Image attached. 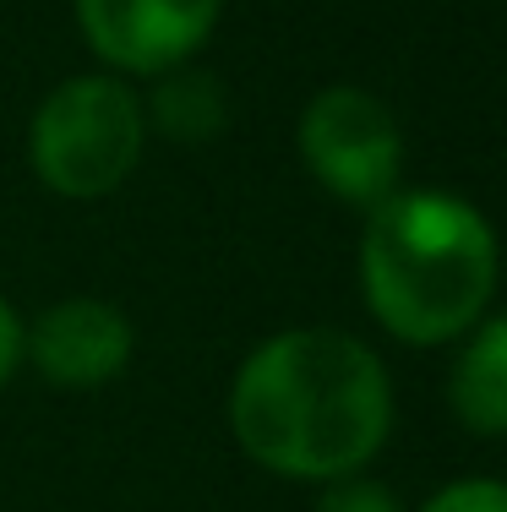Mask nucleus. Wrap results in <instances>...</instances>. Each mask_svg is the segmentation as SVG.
<instances>
[{"label":"nucleus","instance_id":"obj_7","mask_svg":"<svg viewBox=\"0 0 507 512\" xmlns=\"http://www.w3.org/2000/svg\"><path fill=\"white\" fill-rule=\"evenodd\" d=\"M448 398L475 436H507V316H491L464 344Z\"/></svg>","mask_w":507,"mask_h":512},{"label":"nucleus","instance_id":"obj_8","mask_svg":"<svg viewBox=\"0 0 507 512\" xmlns=\"http://www.w3.org/2000/svg\"><path fill=\"white\" fill-rule=\"evenodd\" d=\"M159 126L169 137H208L219 126V93L208 77H175L159 93Z\"/></svg>","mask_w":507,"mask_h":512},{"label":"nucleus","instance_id":"obj_11","mask_svg":"<svg viewBox=\"0 0 507 512\" xmlns=\"http://www.w3.org/2000/svg\"><path fill=\"white\" fill-rule=\"evenodd\" d=\"M22 349H28V333H22V322H17V311L0 300V387L11 382V371H17V360H22Z\"/></svg>","mask_w":507,"mask_h":512},{"label":"nucleus","instance_id":"obj_2","mask_svg":"<svg viewBox=\"0 0 507 512\" xmlns=\"http://www.w3.org/2000/svg\"><path fill=\"white\" fill-rule=\"evenodd\" d=\"M360 278L377 322L404 344H448L497 289V235L464 197L393 191L371 207Z\"/></svg>","mask_w":507,"mask_h":512},{"label":"nucleus","instance_id":"obj_4","mask_svg":"<svg viewBox=\"0 0 507 512\" xmlns=\"http://www.w3.org/2000/svg\"><path fill=\"white\" fill-rule=\"evenodd\" d=\"M300 158L338 202L377 207L398 186V137L393 109L366 88H328L300 115Z\"/></svg>","mask_w":507,"mask_h":512},{"label":"nucleus","instance_id":"obj_10","mask_svg":"<svg viewBox=\"0 0 507 512\" xmlns=\"http://www.w3.org/2000/svg\"><path fill=\"white\" fill-rule=\"evenodd\" d=\"M426 512H507V485L497 480H458L448 491H437Z\"/></svg>","mask_w":507,"mask_h":512},{"label":"nucleus","instance_id":"obj_9","mask_svg":"<svg viewBox=\"0 0 507 512\" xmlns=\"http://www.w3.org/2000/svg\"><path fill=\"white\" fill-rule=\"evenodd\" d=\"M317 512H398V502L382 491L377 480H360V474H344V480H328Z\"/></svg>","mask_w":507,"mask_h":512},{"label":"nucleus","instance_id":"obj_3","mask_svg":"<svg viewBox=\"0 0 507 512\" xmlns=\"http://www.w3.org/2000/svg\"><path fill=\"white\" fill-rule=\"evenodd\" d=\"M142 104L115 77H71L33 115V169L60 197H104L137 169Z\"/></svg>","mask_w":507,"mask_h":512},{"label":"nucleus","instance_id":"obj_6","mask_svg":"<svg viewBox=\"0 0 507 512\" xmlns=\"http://www.w3.org/2000/svg\"><path fill=\"white\" fill-rule=\"evenodd\" d=\"M28 355L55 387H104L131 360V322L104 300H66L39 316Z\"/></svg>","mask_w":507,"mask_h":512},{"label":"nucleus","instance_id":"obj_1","mask_svg":"<svg viewBox=\"0 0 507 512\" xmlns=\"http://www.w3.org/2000/svg\"><path fill=\"white\" fill-rule=\"evenodd\" d=\"M229 425L262 469L289 480H344L388 442V371L338 327H295L240 365Z\"/></svg>","mask_w":507,"mask_h":512},{"label":"nucleus","instance_id":"obj_5","mask_svg":"<svg viewBox=\"0 0 507 512\" xmlns=\"http://www.w3.org/2000/svg\"><path fill=\"white\" fill-rule=\"evenodd\" d=\"M224 0H77L82 39L115 71H175L213 33Z\"/></svg>","mask_w":507,"mask_h":512}]
</instances>
